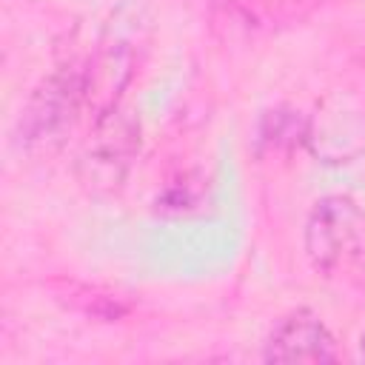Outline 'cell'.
<instances>
[{"mask_svg": "<svg viewBox=\"0 0 365 365\" xmlns=\"http://www.w3.org/2000/svg\"><path fill=\"white\" fill-rule=\"evenodd\" d=\"M305 251L325 277H354L365 265V217L348 197H322L305 222Z\"/></svg>", "mask_w": 365, "mask_h": 365, "instance_id": "1", "label": "cell"}, {"mask_svg": "<svg viewBox=\"0 0 365 365\" xmlns=\"http://www.w3.org/2000/svg\"><path fill=\"white\" fill-rule=\"evenodd\" d=\"M86 68L63 66L46 77L17 120V140L26 151H51L71 131L86 100Z\"/></svg>", "mask_w": 365, "mask_h": 365, "instance_id": "2", "label": "cell"}, {"mask_svg": "<svg viewBox=\"0 0 365 365\" xmlns=\"http://www.w3.org/2000/svg\"><path fill=\"white\" fill-rule=\"evenodd\" d=\"M305 143L322 163H351L365 151V97L359 91H334L305 125Z\"/></svg>", "mask_w": 365, "mask_h": 365, "instance_id": "3", "label": "cell"}, {"mask_svg": "<svg viewBox=\"0 0 365 365\" xmlns=\"http://www.w3.org/2000/svg\"><path fill=\"white\" fill-rule=\"evenodd\" d=\"M140 148V128L131 117L108 108L100 114L97 128L80 157V171L86 185L91 188H117L137 157Z\"/></svg>", "mask_w": 365, "mask_h": 365, "instance_id": "4", "label": "cell"}, {"mask_svg": "<svg viewBox=\"0 0 365 365\" xmlns=\"http://www.w3.org/2000/svg\"><path fill=\"white\" fill-rule=\"evenodd\" d=\"M265 362H334L336 342L322 319L311 311H294L277 322L262 348Z\"/></svg>", "mask_w": 365, "mask_h": 365, "instance_id": "5", "label": "cell"}, {"mask_svg": "<svg viewBox=\"0 0 365 365\" xmlns=\"http://www.w3.org/2000/svg\"><path fill=\"white\" fill-rule=\"evenodd\" d=\"M359 351H362V356H365V334H362V339H359Z\"/></svg>", "mask_w": 365, "mask_h": 365, "instance_id": "6", "label": "cell"}]
</instances>
